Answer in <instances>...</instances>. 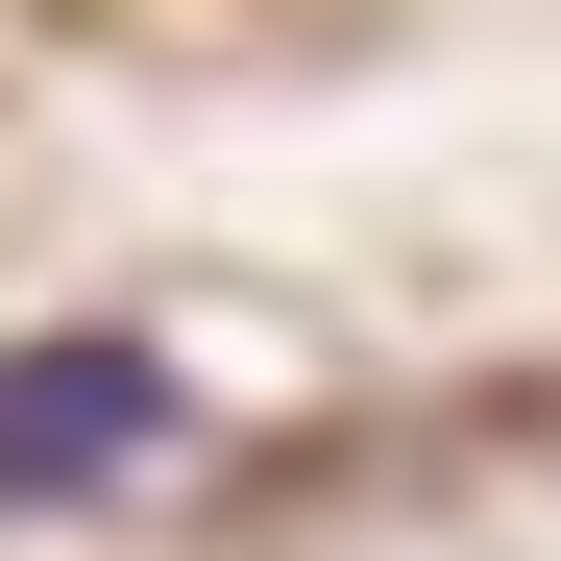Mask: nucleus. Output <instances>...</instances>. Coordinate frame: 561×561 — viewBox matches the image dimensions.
Instances as JSON below:
<instances>
[{
	"label": "nucleus",
	"instance_id": "nucleus-1",
	"mask_svg": "<svg viewBox=\"0 0 561 561\" xmlns=\"http://www.w3.org/2000/svg\"><path fill=\"white\" fill-rule=\"evenodd\" d=\"M171 342H0V513H73V489H123V463H171Z\"/></svg>",
	"mask_w": 561,
	"mask_h": 561
}]
</instances>
